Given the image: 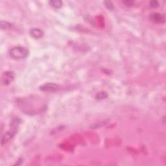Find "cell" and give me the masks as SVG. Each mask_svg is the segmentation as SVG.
Masks as SVG:
<instances>
[{"instance_id": "cell-1", "label": "cell", "mask_w": 166, "mask_h": 166, "mask_svg": "<svg viewBox=\"0 0 166 166\" xmlns=\"http://www.w3.org/2000/svg\"><path fill=\"white\" fill-rule=\"evenodd\" d=\"M29 51L27 48L22 46H16L11 48L9 51L10 56L16 60H21L29 56Z\"/></svg>"}, {"instance_id": "cell-5", "label": "cell", "mask_w": 166, "mask_h": 166, "mask_svg": "<svg viewBox=\"0 0 166 166\" xmlns=\"http://www.w3.org/2000/svg\"><path fill=\"white\" fill-rule=\"evenodd\" d=\"M150 20L156 23H164L165 22V14L152 13L150 15Z\"/></svg>"}, {"instance_id": "cell-3", "label": "cell", "mask_w": 166, "mask_h": 166, "mask_svg": "<svg viewBox=\"0 0 166 166\" xmlns=\"http://www.w3.org/2000/svg\"><path fill=\"white\" fill-rule=\"evenodd\" d=\"M59 86L53 83H47L42 85L40 87V90L43 91H50L53 92L59 90Z\"/></svg>"}, {"instance_id": "cell-8", "label": "cell", "mask_w": 166, "mask_h": 166, "mask_svg": "<svg viewBox=\"0 0 166 166\" xmlns=\"http://www.w3.org/2000/svg\"><path fill=\"white\" fill-rule=\"evenodd\" d=\"M108 97V94L107 92L105 91H100L98 92V93L95 95V99L97 100H103L106 99Z\"/></svg>"}, {"instance_id": "cell-7", "label": "cell", "mask_w": 166, "mask_h": 166, "mask_svg": "<svg viewBox=\"0 0 166 166\" xmlns=\"http://www.w3.org/2000/svg\"><path fill=\"white\" fill-rule=\"evenodd\" d=\"M48 3L52 7L55 9H60L62 7L63 5V2L60 0H51V1H49Z\"/></svg>"}, {"instance_id": "cell-2", "label": "cell", "mask_w": 166, "mask_h": 166, "mask_svg": "<svg viewBox=\"0 0 166 166\" xmlns=\"http://www.w3.org/2000/svg\"><path fill=\"white\" fill-rule=\"evenodd\" d=\"M15 74L10 71H6L3 73L1 78V82L3 85H9L14 79Z\"/></svg>"}, {"instance_id": "cell-9", "label": "cell", "mask_w": 166, "mask_h": 166, "mask_svg": "<svg viewBox=\"0 0 166 166\" xmlns=\"http://www.w3.org/2000/svg\"><path fill=\"white\" fill-rule=\"evenodd\" d=\"M11 27V23L8 22H5V21H1V29L2 30H5L7 29L8 28Z\"/></svg>"}, {"instance_id": "cell-6", "label": "cell", "mask_w": 166, "mask_h": 166, "mask_svg": "<svg viewBox=\"0 0 166 166\" xmlns=\"http://www.w3.org/2000/svg\"><path fill=\"white\" fill-rule=\"evenodd\" d=\"M30 35L31 36V37L35 39H38L42 38L44 36V32L42 31V30L38 28H33L30 30Z\"/></svg>"}, {"instance_id": "cell-11", "label": "cell", "mask_w": 166, "mask_h": 166, "mask_svg": "<svg viewBox=\"0 0 166 166\" xmlns=\"http://www.w3.org/2000/svg\"><path fill=\"white\" fill-rule=\"evenodd\" d=\"M149 5L151 7H158L159 6V3L157 1H151L149 2Z\"/></svg>"}, {"instance_id": "cell-10", "label": "cell", "mask_w": 166, "mask_h": 166, "mask_svg": "<svg viewBox=\"0 0 166 166\" xmlns=\"http://www.w3.org/2000/svg\"><path fill=\"white\" fill-rule=\"evenodd\" d=\"M103 3L104 4V5H105V7L110 10H113L114 7V5L112 4V3L110 2V1H104L103 2Z\"/></svg>"}, {"instance_id": "cell-4", "label": "cell", "mask_w": 166, "mask_h": 166, "mask_svg": "<svg viewBox=\"0 0 166 166\" xmlns=\"http://www.w3.org/2000/svg\"><path fill=\"white\" fill-rule=\"evenodd\" d=\"M16 131H17V129L11 128V130L5 133V134L2 138V141H1L2 145H3L4 144H7L9 140H10L12 138H13L15 136Z\"/></svg>"}]
</instances>
